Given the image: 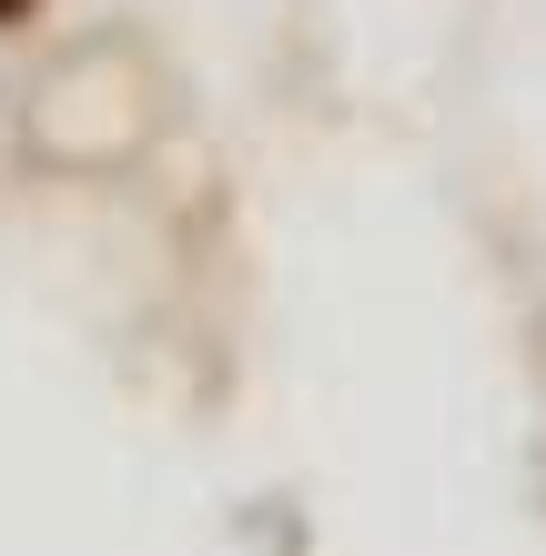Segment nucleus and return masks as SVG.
Instances as JSON below:
<instances>
[{"label":"nucleus","mask_w":546,"mask_h":556,"mask_svg":"<svg viewBox=\"0 0 546 556\" xmlns=\"http://www.w3.org/2000/svg\"><path fill=\"white\" fill-rule=\"evenodd\" d=\"M21 11H30V0H0V21H21Z\"/></svg>","instance_id":"1"}]
</instances>
